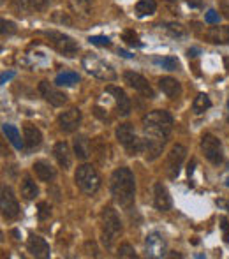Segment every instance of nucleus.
<instances>
[{
  "label": "nucleus",
  "mask_w": 229,
  "mask_h": 259,
  "mask_svg": "<svg viewBox=\"0 0 229 259\" xmlns=\"http://www.w3.org/2000/svg\"><path fill=\"white\" fill-rule=\"evenodd\" d=\"M111 196H113L115 203L122 208H130L134 205V198H136V182H134V175L129 167H118L113 171L110 180Z\"/></svg>",
  "instance_id": "1"
},
{
  "label": "nucleus",
  "mask_w": 229,
  "mask_h": 259,
  "mask_svg": "<svg viewBox=\"0 0 229 259\" xmlns=\"http://www.w3.org/2000/svg\"><path fill=\"white\" fill-rule=\"evenodd\" d=\"M143 129L148 136L168 140L173 129V116L166 109H154L143 116Z\"/></svg>",
  "instance_id": "2"
},
{
  "label": "nucleus",
  "mask_w": 229,
  "mask_h": 259,
  "mask_svg": "<svg viewBox=\"0 0 229 259\" xmlns=\"http://www.w3.org/2000/svg\"><path fill=\"white\" fill-rule=\"evenodd\" d=\"M120 235H122V222H120L118 213L111 206L103 208L101 211V240H103L104 247L111 249Z\"/></svg>",
  "instance_id": "3"
},
{
  "label": "nucleus",
  "mask_w": 229,
  "mask_h": 259,
  "mask_svg": "<svg viewBox=\"0 0 229 259\" xmlns=\"http://www.w3.org/2000/svg\"><path fill=\"white\" fill-rule=\"evenodd\" d=\"M81 65L88 74H92L97 79H103V81H115L116 79V71L113 65L99 58L96 53H86L81 58Z\"/></svg>",
  "instance_id": "4"
},
{
  "label": "nucleus",
  "mask_w": 229,
  "mask_h": 259,
  "mask_svg": "<svg viewBox=\"0 0 229 259\" xmlns=\"http://www.w3.org/2000/svg\"><path fill=\"white\" fill-rule=\"evenodd\" d=\"M74 180H76V185L79 187V191L88 196L96 194L101 189V177L92 164H83V166H79L78 169H76Z\"/></svg>",
  "instance_id": "5"
},
{
  "label": "nucleus",
  "mask_w": 229,
  "mask_h": 259,
  "mask_svg": "<svg viewBox=\"0 0 229 259\" xmlns=\"http://www.w3.org/2000/svg\"><path fill=\"white\" fill-rule=\"evenodd\" d=\"M116 140L129 152V155L141 154V140L136 136V131L130 123H122L116 127Z\"/></svg>",
  "instance_id": "6"
},
{
  "label": "nucleus",
  "mask_w": 229,
  "mask_h": 259,
  "mask_svg": "<svg viewBox=\"0 0 229 259\" xmlns=\"http://www.w3.org/2000/svg\"><path fill=\"white\" fill-rule=\"evenodd\" d=\"M44 35L50 39V42L53 45V48L57 50L58 53L65 55V57H72V55L78 53L79 46L78 42L72 37H69L64 32H57V30H46Z\"/></svg>",
  "instance_id": "7"
},
{
  "label": "nucleus",
  "mask_w": 229,
  "mask_h": 259,
  "mask_svg": "<svg viewBox=\"0 0 229 259\" xmlns=\"http://www.w3.org/2000/svg\"><path fill=\"white\" fill-rule=\"evenodd\" d=\"M201 150L212 164H217V166H219V164L224 160L222 143H220L219 138H215L213 134H205V136L201 138Z\"/></svg>",
  "instance_id": "8"
},
{
  "label": "nucleus",
  "mask_w": 229,
  "mask_h": 259,
  "mask_svg": "<svg viewBox=\"0 0 229 259\" xmlns=\"http://www.w3.org/2000/svg\"><path fill=\"white\" fill-rule=\"evenodd\" d=\"M187 157V148L184 145H174L169 150L168 159H166V173L169 178H176L180 175V167Z\"/></svg>",
  "instance_id": "9"
},
{
  "label": "nucleus",
  "mask_w": 229,
  "mask_h": 259,
  "mask_svg": "<svg viewBox=\"0 0 229 259\" xmlns=\"http://www.w3.org/2000/svg\"><path fill=\"white\" fill-rule=\"evenodd\" d=\"M0 208H2V215L9 221L16 219L20 215V205L14 196L11 187H2V194H0Z\"/></svg>",
  "instance_id": "10"
},
{
  "label": "nucleus",
  "mask_w": 229,
  "mask_h": 259,
  "mask_svg": "<svg viewBox=\"0 0 229 259\" xmlns=\"http://www.w3.org/2000/svg\"><path fill=\"white\" fill-rule=\"evenodd\" d=\"M123 79H125V83L130 89H134L138 94H141V96L147 97V99H154L155 97L154 89H152L150 83L147 81V78H143V76L138 74V72L127 71L125 74H123Z\"/></svg>",
  "instance_id": "11"
},
{
  "label": "nucleus",
  "mask_w": 229,
  "mask_h": 259,
  "mask_svg": "<svg viewBox=\"0 0 229 259\" xmlns=\"http://www.w3.org/2000/svg\"><path fill=\"white\" fill-rule=\"evenodd\" d=\"M166 141L168 140H162V138L148 136V134H145V138L141 140V154L145 155V159L147 160H155L159 155L162 154V148H164Z\"/></svg>",
  "instance_id": "12"
},
{
  "label": "nucleus",
  "mask_w": 229,
  "mask_h": 259,
  "mask_svg": "<svg viewBox=\"0 0 229 259\" xmlns=\"http://www.w3.org/2000/svg\"><path fill=\"white\" fill-rule=\"evenodd\" d=\"M145 249H147V256L152 259H159L166 256V240L162 238V235L159 233H150L147 236V242H145Z\"/></svg>",
  "instance_id": "13"
},
{
  "label": "nucleus",
  "mask_w": 229,
  "mask_h": 259,
  "mask_svg": "<svg viewBox=\"0 0 229 259\" xmlns=\"http://www.w3.org/2000/svg\"><path fill=\"white\" fill-rule=\"evenodd\" d=\"M81 123V111L78 108H71L58 116V127L64 133H74Z\"/></svg>",
  "instance_id": "14"
},
{
  "label": "nucleus",
  "mask_w": 229,
  "mask_h": 259,
  "mask_svg": "<svg viewBox=\"0 0 229 259\" xmlns=\"http://www.w3.org/2000/svg\"><path fill=\"white\" fill-rule=\"evenodd\" d=\"M39 92H41V96L44 97L50 104L55 106V108H60V106H64L67 103V96H65L64 92H60V90H57L53 85H50L48 81L39 83Z\"/></svg>",
  "instance_id": "15"
},
{
  "label": "nucleus",
  "mask_w": 229,
  "mask_h": 259,
  "mask_svg": "<svg viewBox=\"0 0 229 259\" xmlns=\"http://www.w3.org/2000/svg\"><path fill=\"white\" fill-rule=\"evenodd\" d=\"M106 92L110 96H113V101L116 104V111H118L120 116H129L130 109H132V104H130V99L127 97V94L123 92L120 87H108Z\"/></svg>",
  "instance_id": "16"
},
{
  "label": "nucleus",
  "mask_w": 229,
  "mask_h": 259,
  "mask_svg": "<svg viewBox=\"0 0 229 259\" xmlns=\"http://www.w3.org/2000/svg\"><path fill=\"white\" fill-rule=\"evenodd\" d=\"M27 249H28V252H30L32 256L39 257V259H46V257H50V254H52L48 242H46L44 238H41V236H37V235L28 236Z\"/></svg>",
  "instance_id": "17"
},
{
  "label": "nucleus",
  "mask_w": 229,
  "mask_h": 259,
  "mask_svg": "<svg viewBox=\"0 0 229 259\" xmlns=\"http://www.w3.org/2000/svg\"><path fill=\"white\" fill-rule=\"evenodd\" d=\"M154 205L159 211H168V210H171V206H173L171 196H169L168 189H166L161 182H157V184L154 185Z\"/></svg>",
  "instance_id": "18"
},
{
  "label": "nucleus",
  "mask_w": 229,
  "mask_h": 259,
  "mask_svg": "<svg viewBox=\"0 0 229 259\" xmlns=\"http://www.w3.org/2000/svg\"><path fill=\"white\" fill-rule=\"evenodd\" d=\"M53 154H55V159L58 162V166L64 167V169H69L72 166V155H71V148L65 141H58L53 148Z\"/></svg>",
  "instance_id": "19"
},
{
  "label": "nucleus",
  "mask_w": 229,
  "mask_h": 259,
  "mask_svg": "<svg viewBox=\"0 0 229 259\" xmlns=\"http://www.w3.org/2000/svg\"><path fill=\"white\" fill-rule=\"evenodd\" d=\"M159 89H161V92L164 94L166 97H169V99H176L181 94L180 81H176L174 78H169V76H164V78L159 79Z\"/></svg>",
  "instance_id": "20"
},
{
  "label": "nucleus",
  "mask_w": 229,
  "mask_h": 259,
  "mask_svg": "<svg viewBox=\"0 0 229 259\" xmlns=\"http://www.w3.org/2000/svg\"><path fill=\"white\" fill-rule=\"evenodd\" d=\"M23 140H25V147H27L28 150H35V148L42 143V134L35 125L27 123V125L23 127Z\"/></svg>",
  "instance_id": "21"
},
{
  "label": "nucleus",
  "mask_w": 229,
  "mask_h": 259,
  "mask_svg": "<svg viewBox=\"0 0 229 259\" xmlns=\"http://www.w3.org/2000/svg\"><path fill=\"white\" fill-rule=\"evenodd\" d=\"M53 0H14L13 6L18 11H46Z\"/></svg>",
  "instance_id": "22"
},
{
  "label": "nucleus",
  "mask_w": 229,
  "mask_h": 259,
  "mask_svg": "<svg viewBox=\"0 0 229 259\" xmlns=\"http://www.w3.org/2000/svg\"><path fill=\"white\" fill-rule=\"evenodd\" d=\"M32 167H34V171H35V177L41 182H52L53 178L57 177L55 167L50 162H46V160H35Z\"/></svg>",
  "instance_id": "23"
},
{
  "label": "nucleus",
  "mask_w": 229,
  "mask_h": 259,
  "mask_svg": "<svg viewBox=\"0 0 229 259\" xmlns=\"http://www.w3.org/2000/svg\"><path fill=\"white\" fill-rule=\"evenodd\" d=\"M206 39L213 45H229V25H226V27H212L206 32Z\"/></svg>",
  "instance_id": "24"
},
{
  "label": "nucleus",
  "mask_w": 229,
  "mask_h": 259,
  "mask_svg": "<svg viewBox=\"0 0 229 259\" xmlns=\"http://www.w3.org/2000/svg\"><path fill=\"white\" fill-rule=\"evenodd\" d=\"M92 147H90V140L86 136H76L74 138V154L79 160H86L90 157Z\"/></svg>",
  "instance_id": "25"
},
{
  "label": "nucleus",
  "mask_w": 229,
  "mask_h": 259,
  "mask_svg": "<svg viewBox=\"0 0 229 259\" xmlns=\"http://www.w3.org/2000/svg\"><path fill=\"white\" fill-rule=\"evenodd\" d=\"M20 192H21V196H23L25 199H35L39 196V189H37V185H35V182L32 180L28 175H25L23 177V180H21V184H20Z\"/></svg>",
  "instance_id": "26"
},
{
  "label": "nucleus",
  "mask_w": 229,
  "mask_h": 259,
  "mask_svg": "<svg viewBox=\"0 0 229 259\" xmlns=\"http://www.w3.org/2000/svg\"><path fill=\"white\" fill-rule=\"evenodd\" d=\"M2 131H4V134L7 136V140L13 143V147L16 148V150H21V148H23L25 141H21V136H20V133H18L16 127L11 125V123H4Z\"/></svg>",
  "instance_id": "27"
},
{
  "label": "nucleus",
  "mask_w": 229,
  "mask_h": 259,
  "mask_svg": "<svg viewBox=\"0 0 229 259\" xmlns=\"http://www.w3.org/2000/svg\"><path fill=\"white\" fill-rule=\"evenodd\" d=\"M155 11H157V4H155V0H140L138 6H136V14L140 18L150 16V14H154Z\"/></svg>",
  "instance_id": "28"
},
{
  "label": "nucleus",
  "mask_w": 229,
  "mask_h": 259,
  "mask_svg": "<svg viewBox=\"0 0 229 259\" xmlns=\"http://www.w3.org/2000/svg\"><path fill=\"white\" fill-rule=\"evenodd\" d=\"M79 81V76L72 71H67V72H62L55 78V85L57 87H74L76 83Z\"/></svg>",
  "instance_id": "29"
},
{
  "label": "nucleus",
  "mask_w": 229,
  "mask_h": 259,
  "mask_svg": "<svg viewBox=\"0 0 229 259\" xmlns=\"http://www.w3.org/2000/svg\"><path fill=\"white\" fill-rule=\"evenodd\" d=\"M210 108H212V101H210V97L206 94H199L194 99V103H192V109H194L196 115H201Z\"/></svg>",
  "instance_id": "30"
},
{
  "label": "nucleus",
  "mask_w": 229,
  "mask_h": 259,
  "mask_svg": "<svg viewBox=\"0 0 229 259\" xmlns=\"http://www.w3.org/2000/svg\"><path fill=\"white\" fill-rule=\"evenodd\" d=\"M71 7L74 9L76 14L88 16L90 11H92V2L90 0H71Z\"/></svg>",
  "instance_id": "31"
},
{
  "label": "nucleus",
  "mask_w": 229,
  "mask_h": 259,
  "mask_svg": "<svg viewBox=\"0 0 229 259\" xmlns=\"http://www.w3.org/2000/svg\"><path fill=\"white\" fill-rule=\"evenodd\" d=\"M155 64L161 65L162 69H166V71H176L178 67H180V62H178L176 57H164V58H155Z\"/></svg>",
  "instance_id": "32"
},
{
  "label": "nucleus",
  "mask_w": 229,
  "mask_h": 259,
  "mask_svg": "<svg viewBox=\"0 0 229 259\" xmlns=\"http://www.w3.org/2000/svg\"><path fill=\"white\" fill-rule=\"evenodd\" d=\"M164 28L173 35V37H184V35L187 34V30H185L180 23H174V21H173V23H166Z\"/></svg>",
  "instance_id": "33"
},
{
  "label": "nucleus",
  "mask_w": 229,
  "mask_h": 259,
  "mask_svg": "<svg viewBox=\"0 0 229 259\" xmlns=\"http://www.w3.org/2000/svg\"><path fill=\"white\" fill-rule=\"evenodd\" d=\"M122 39L129 46H136V48H141V46H143L140 42V37H138V34L134 30H125V32H123V35H122Z\"/></svg>",
  "instance_id": "34"
},
{
  "label": "nucleus",
  "mask_w": 229,
  "mask_h": 259,
  "mask_svg": "<svg viewBox=\"0 0 229 259\" xmlns=\"http://www.w3.org/2000/svg\"><path fill=\"white\" fill-rule=\"evenodd\" d=\"M50 215H52V206H50L46 201L39 203V206H37V217L41 219V221H46V219H50Z\"/></svg>",
  "instance_id": "35"
},
{
  "label": "nucleus",
  "mask_w": 229,
  "mask_h": 259,
  "mask_svg": "<svg viewBox=\"0 0 229 259\" xmlns=\"http://www.w3.org/2000/svg\"><path fill=\"white\" fill-rule=\"evenodd\" d=\"M118 256L120 257H136V250H134V247L129 245V243H122V245L118 247Z\"/></svg>",
  "instance_id": "36"
},
{
  "label": "nucleus",
  "mask_w": 229,
  "mask_h": 259,
  "mask_svg": "<svg viewBox=\"0 0 229 259\" xmlns=\"http://www.w3.org/2000/svg\"><path fill=\"white\" fill-rule=\"evenodd\" d=\"M90 45H96V46H111V41L108 37H103V35H92L88 37Z\"/></svg>",
  "instance_id": "37"
},
{
  "label": "nucleus",
  "mask_w": 229,
  "mask_h": 259,
  "mask_svg": "<svg viewBox=\"0 0 229 259\" xmlns=\"http://www.w3.org/2000/svg\"><path fill=\"white\" fill-rule=\"evenodd\" d=\"M0 25H2V34H14L16 32V25L13 23V21H7V20H2L0 21Z\"/></svg>",
  "instance_id": "38"
},
{
  "label": "nucleus",
  "mask_w": 229,
  "mask_h": 259,
  "mask_svg": "<svg viewBox=\"0 0 229 259\" xmlns=\"http://www.w3.org/2000/svg\"><path fill=\"white\" fill-rule=\"evenodd\" d=\"M219 20H220V16H219V13H217L215 9H210L208 13H206V16H205V21H206V23H210V25L219 23Z\"/></svg>",
  "instance_id": "39"
},
{
  "label": "nucleus",
  "mask_w": 229,
  "mask_h": 259,
  "mask_svg": "<svg viewBox=\"0 0 229 259\" xmlns=\"http://www.w3.org/2000/svg\"><path fill=\"white\" fill-rule=\"evenodd\" d=\"M53 20L58 21V23H67V25H71L72 23V20L67 16V14H64V13H57V14H53Z\"/></svg>",
  "instance_id": "40"
},
{
  "label": "nucleus",
  "mask_w": 229,
  "mask_h": 259,
  "mask_svg": "<svg viewBox=\"0 0 229 259\" xmlns=\"http://www.w3.org/2000/svg\"><path fill=\"white\" fill-rule=\"evenodd\" d=\"M85 249L88 250V252H86L88 256H94V257L99 256V250H97V247H96V243H94V242H86L85 243Z\"/></svg>",
  "instance_id": "41"
},
{
  "label": "nucleus",
  "mask_w": 229,
  "mask_h": 259,
  "mask_svg": "<svg viewBox=\"0 0 229 259\" xmlns=\"http://www.w3.org/2000/svg\"><path fill=\"white\" fill-rule=\"evenodd\" d=\"M220 222H222V229H224V233H226V242H229V231H227V221H226V219H220Z\"/></svg>",
  "instance_id": "42"
},
{
  "label": "nucleus",
  "mask_w": 229,
  "mask_h": 259,
  "mask_svg": "<svg viewBox=\"0 0 229 259\" xmlns=\"http://www.w3.org/2000/svg\"><path fill=\"white\" fill-rule=\"evenodd\" d=\"M13 76H14V72H4V74H2V79H0V81L6 83L7 79H11V78H13Z\"/></svg>",
  "instance_id": "43"
},
{
  "label": "nucleus",
  "mask_w": 229,
  "mask_h": 259,
  "mask_svg": "<svg viewBox=\"0 0 229 259\" xmlns=\"http://www.w3.org/2000/svg\"><path fill=\"white\" fill-rule=\"evenodd\" d=\"M189 7H201V0H189Z\"/></svg>",
  "instance_id": "44"
},
{
  "label": "nucleus",
  "mask_w": 229,
  "mask_h": 259,
  "mask_svg": "<svg viewBox=\"0 0 229 259\" xmlns=\"http://www.w3.org/2000/svg\"><path fill=\"white\" fill-rule=\"evenodd\" d=\"M198 53H199V50H194V48H192V50H189V52H187L189 58H191V57H198Z\"/></svg>",
  "instance_id": "45"
},
{
  "label": "nucleus",
  "mask_w": 229,
  "mask_h": 259,
  "mask_svg": "<svg viewBox=\"0 0 229 259\" xmlns=\"http://www.w3.org/2000/svg\"><path fill=\"white\" fill-rule=\"evenodd\" d=\"M217 205H220V206L227 208V211H229V203H227V201H217Z\"/></svg>",
  "instance_id": "46"
},
{
  "label": "nucleus",
  "mask_w": 229,
  "mask_h": 259,
  "mask_svg": "<svg viewBox=\"0 0 229 259\" xmlns=\"http://www.w3.org/2000/svg\"><path fill=\"white\" fill-rule=\"evenodd\" d=\"M120 55H122V57H125V58H130V57H132V55H130L129 52H123V50H120Z\"/></svg>",
  "instance_id": "47"
},
{
  "label": "nucleus",
  "mask_w": 229,
  "mask_h": 259,
  "mask_svg": "<svg viewBox=\"0 0 229 259\" xmlns=\"http://www.w3.org/2000/svg\"><path fill=\"white\" fill-rule=\"evenodd\" d=\"M192 171H194V162L189 164V177H191V175H192Z\"/></svg>",
  "instance_id": "48"
},
{
  "label": "nucleus",
  "mask_w": 229,
  "mask_h": 259,
  "mask_svg": "<svg viewBox=\"0 0 229 259\" xmlns=\"http://www.w3.org/2000/svg\"><path fill=\"white\" fill-rule=\"evenodd\" d=\"M226 185H227V187H229V178H227V180H226Z\"/></svg>",
  "instance_id": "49"
},
{
  "label": "nucleus",
  "mask_w": 229,
  "mask_h": 259,
  "mask_svg": "<svg viewBox=\"0 0 229 259\" xmlns=\"http://www.w3.org/2000/svg\"><path fill=\"white\" fill-rule=\"evenodd\" d=\"M227 108H229V99H227Z\"/></svg>",
  "instance_id": "50"
},
{
  "label": "nucleus",
  "mask_w": 229,
  "mask_h": 259,
  "mask_svg": "<svg viewBox=\"0 0 229 259\" xmlns=\"http://www.w3.org/2000/svg\"><path fill=\"white\" fill-rule=\"evenodd\" d=\"M2 2H4V0H2Z\"/></svg>",
  "instance_id": "51"
}]
</instances>
